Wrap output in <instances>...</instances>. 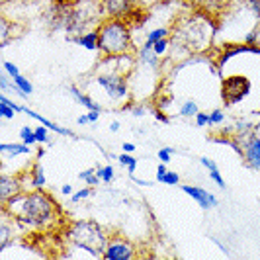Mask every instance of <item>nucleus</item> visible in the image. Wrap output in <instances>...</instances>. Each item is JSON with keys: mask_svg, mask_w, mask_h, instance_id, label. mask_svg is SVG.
Returning <instances> with one entry per match:
<instances>
[{"mask_svg": "<svg viewBox=\"0 0 260 260\" xmlns=\"http://www.w3.org/2000/svg\"><path fill=\"white\" fill-rule=\"evenodd\" d=\"M135 149H137V145L131 143V141H125V143L121 145V151H123V153H133Z\"/></svg>", "mask_w": 260, "mask_h": 260, "instance_id": "45", "label": "nucleus"}, {"mask_svg": "<svg viewBox=\"0 0 260 260\" xmlns=\"http://www.w3.org/2000/svg\"><path fill=\"white\" fill-rule=\"evenodd\" d=\"M12 80H14V84H16L22 92H26L27 96H31V94H34V84H31V80H29L27 77H24L22 73H20L18 77H14Z\"/></svg>", "mask_w": 260, "mask_h": 260, "instance_id": "26", "label": "nucleus"}, {"mask_svg": "<svg viewBox=\"0 0 260 260\" xmlns=\"http://www.w3.org/2000/svg\"><path fill=\"white\" fill-rule=\"evenodd\" d=\"M27 182L31 184V190H43L45 184H47V176H45V170L41 167V162H34L29 170H27Z\"/></svg>", "mask_w": 260, "mask_h": 260, "instance_id": "15", "label": "nucleus"}, {"mask_svg": "<svg viewBox=\"0 0 260 260\" xmlns=\"http://www.w3.org/2000/svg\"><path fill=\"white\" fill-rule=\"evenodd\" d=\"M14 24L8 22V18L6 16H2L0 18V41H2V47H6L8 45V41H10V29H12Z\"/></svg>", "mask_w": 260, "mask_h": 260, "instance_id": "25", "label": "nucleus"}, {"mask_svg": "<svg viewBox=\"0 0 260 260\" xmlns=\"http://www.w3.org/2000/svg\"><path fill=\"white\" fill-rule=\"evenodd\" d=\"M12 86H14V80L12 77H8V73H0V88L2 92H12Z\"/></svg>", "mask_w": 260, "mask_h": 260, "instance_id": "36", "label": "nucleus"}, {"mask_svg": "<svg viewBox=\"0 0 260 260\" xmlns=\"http://www.w3.org/2000/svg\"><path fill=\"white\" fill-rule=\"evenodd\" d=\"M172 100H174V96H156L155 98V108L158 110H169V106L172 104Z\"/></svg>", "mask_w": 260, "mask_h": 260, "instance_id": "37", "label": "nucleus"}, {"mask_svg": "<svg viewBox=\"0 0 260 260\" xmlns=\"http://www.w3.org/2000/svg\"><path fill=\"white\" fill-rule=\"evenodd\" d=\"M43 156H45V149H43V147H38V149H36V160H41Z\"/></svg>", "mask_w": 260, "mask_h": 260, "instance_id": "50", "label": "nucleus"}, {"mask_svg": "<svg viewBox=\"0 0 260 260\" xmlns=\"http://www.w3.org/2000/svg\"><path fill=\"white\" fill-rule=\"evenodd\" d=\"M129 112L133 117H143L147 114V108L143 104H137V102H131L129 106Z\"/></svg>", "mask_w": 260, "mask_h": 260, "instance_id": "39", "label": "nucleus"}, {"mask_svg": "<svg viewBox=\"0 0 260 260\" xmlns=\"http://www.w3.org/2000/svg\"><path fill=\"white\" fill-rule=\"evenodd\" d=\"M77 123L78 125H86V123H90V121H88V114H80V116L77 117Z\"/></svg>", "mask_w": 260, "mask_h": 260, "instance_id": "47", "label": "nucleus"}, {"mask_svg": "<svg viewBox=\"0 0 260 260\" xmlns=\"http://www.w3.org/2000/svg\"><path fill=\"white\" fill-rule=\"evenodd\" d=\"M180 188H182L184 194L188 196V198H192L204 211H209V209H213L219 206V200L215 198V194H211L209 190L202 188V186H196V184H182Z\"/></svg>", "mask_w": 260, "mask_h": 260, "instance_id": "9", "label": "nucleus"}, {"mask_svg": "<svg viewBox=\"0 0 260 260\" xmlns=\"http://www.w3.org/2000/svg\"><path fill=\"white\" fill-rule=\"evenodd\" d=\"M160 184H167V186H178V184H180V174H178V172H174V170H169V172L165 174V178H162V182Z\"/></svg>", "mask_w": 260, "mask_h": 260, "instance_id": "35", "label": "nucleus"}, {"mask_svg": "<svg viewBox=\"0 0 260 260\" xmlns=\"http://www.w3.org/2000/svg\"><path fill=\"white\" fill-rule=\"evenodd\" d=\"M172 155H174V149H172V147H162V149L156 151V158H158L160 162H167V165L172 160Z\"/></svg>", "mask_w": 260, "mask_h": 260, "instance_id": "34", "label": "nucleus"}, {"mask_svg": "<svg viewBox=\"0 0 260 260\" xmlns=\"http://www.w3.org/2000/svg\"><path fill=\"white\" fill-rule=\"evenodd\" d=\"M2 69H4V73H8V77H12V78L20 75V69H18V65L12 63V61H4Z\"/></svg>", "mask_w": 260, "mask_h": 260, "instance_id": "40", "label": "nucleus"}, {"mask_svg": "<svg viewBox=\"0 0 260 260\" xmlns=\"http://www.w3.org/2000/svg\"><path fill=\"white\" fill-rule=\"evenodd\" d=\"M176 38L178 41H182L188 49L204 51L213 38V27H209V24L204 18H194L176 29Z\"/></svg>", "mask_w": 260, "mask_h": 260, "instance_id": "4", "label": "nucleus"}, {"mask_svg": "<svg viewBox=\"0 0 260 260\" xmlns=\"http://www.w3.org/2000/svg\"><path fill=\"white\" fill-rule=\"evenodd\" d=\"M12 219L4 213V217H2V223H0V252H4L6 247L10 245V237H12Z\"/></svg>", "mask_w": 260, "mask_h": 260, "instance_id": "19", "label": "nucleus"}, {"mask_svg": "<svg viewBox=\"0 0 260 260\" xmlns=\"http://www.w3.org/2000/svg\"><path fill=\"white\" fill-rule=\"evenodd\" d=\"M117 162L127 170L129 176L135 174V170H137V158H135L133 153H121V155H117Z\"/></svg>", "mask_w": 260, "mask_h": 260, "instance_id": "21", "label": "nucleus"}, {"mask_svg": "<svg viewBox=\"0 0 260 260\" xmlns=\"http://www.w3.org/2000/svg\"><path fill=\"white\" fill-rule=\"evenodd\" d=\"M169 47H170V39L169 38H162V39H158V41H155V43H153V51H155L156 55H160V57L169 51Z\"/></svg>", "mask_w": 260, "mask_h": 260, "instance_id": "32", "label": "nucleus"}, {"mask_svg": "<svg viewBox=\"0 0 260 260\" xmlns=\"http://www.w3.org/2000/svg\"><path fill=\"white\" fill-rule=\"evenodd\" d=\"M24 192L22 186V178L20 176H12V174H0V204L8 202L12 196Z\"/></svg>", "mask_w": 260, "mask_h": 260, "instance_id": "11", "label": "nucleus"}, {"mask_svg": "<svg viewBox=\"0 0 260 260\" xmlns=\"http://www.w3.org/2000/svg\"><path fill=\"white\" fill-rule=\"evenodd\" d=\"M65 237L73 247L84 250L86 254H90L94 258H102L108 239H110L104 227L94 219H78V221L67 225Z\"/></svg>", "mask_w": 260, "mask_h": 260, "instance_id": "3", "label": "nucleus"}, {"mask_svg": "<svg viewBox=\"0 0 260 260\" xmlns=\"http://www.w3.org/2000/svg\"><path fill=\"white\" fill-rule=\"evenodd\" d=\"M0 153L4 156H22V155H31V147L26 143H0Z\"/></svg>", "mask_w": 260, "mask_h": 260, "instance_id": "18", "label": "nucleus"}, {"mask_svg": "<svg viewBox=\"0 0 260 260\" xmlns=\"http://www.w3.org/2000/svg\"><path fill=\"white\" fill-rule=\"evenodd\" d=\"M92 196V186H84V188H80L77 192H73L71 194V204H78V202H84L86 198H90Z\"/></svg>", "mask_w": 260, "mask_h": 260, "instance_id": "29", "label": "nucleus"}, {"mask_svg": "<svg viewBox=\"0 0 260 260\" xmlns=\"http://www.w3.org/2000/svg\"><path fill=\"white\" fill-rule=\"evenodd\" d=\"M2 213L22 231H45L63 215L59 202L43 190H24L2 204Z\"/></svg>", "mask_w": 260, "mask_h": 260, "instance_id": "1", "label": "nucleus"}, {"mask_svg": "<svg viewBox=\"0 0 260 260\" xmlns=\"http://www.w3.org/2000/svg\"><path fill=\"white\" fill-rule=\"evenodd\" d=\"M247 6L250 14L254 16V20L260 24V0H247Z\"/></svg>", "mask_w": 260, "mask_h": 260, "instance_id": "38", "label": "nucleus"}, {"mask_svg": "<svg viewBox=\"0 0 260 260\" xmlns=\"http://www.w3.org/2000/svg\"><path fill=\"white\" fill-rule=\"evenodd\" d=\"M36 129V137H38V145H47L51 143V129L47 127V125H43V123H39L38 127H34Z\"/></svg>", "mask_w": 260, "mask_h": 260, "instance_id": "28", "label": "nucleus"}, {"mask_svg": "<svg viewBox=\"0 0 260 260\" xmlns=\"http://www.w3.org/2000/svg\"><path fill=\"white\" fill-rule=\"evenodd\" d=\"M250 80L243 75H231L221 80V100L225 106H235L243 102L250 94Z\"/></svg>", "mask_w": 260, "mask_h": 260, "instance_id": "6", "label": "nucleus"}, {"mask_svg": "<svg viewBox=\"0 0 260 260\" xmlns=\"http://www.w3.org/2000/svg\"><path fill=\"white\" fill-rule=\"evenodd\" d=\"M86 114H88V121L94 125V123L100 119V114H102V112H98V110H90V112H86Z\"/></svg>", "mask_w": 260, "mask_h": 260, "instance_id": "44", "label": "nucleus"}, {"mask_svg": "<svg viewBox=\"0 0 260 260\" xmlns=\"http://www.w3.org/2000/svg\"><path fill=\"white\" fill-rule=\"evenodd\" d=\"M137 256V248L129 239H125L123 235H112L108 239V245L102 254V260H131Z\"/></svg>", "mask_w": 260, "mask_h": 260, "instance_id": "7", "label": "nucleus"}, {"mask_svg": "<svg viewBox=\"0 0 260 260\" xmlns=\"http://www.w3.org/2000/svg\"><path fill=\"white\" fill-rule=\"evenodd\" d=\"M245 43H247V45H256V47H260V24L256 27H252L247 36H245Z\"/></svg>", "mask_w": 260, "mask_h": 260, "instance_id": "30", "label": "nucleus"}, {"mask_svg": "<svg viewBox=\"0 0 260 260\" xmlns=\"http://www.w3.org/2000/svg\"><path fill=\"white\" fill-rule=\"evenodd\" d=\"M96 82L112 102H121L129 98V80H127V73L123 71L108 69L96 77Z\"/></svg>", "mask_w": 260, "mask_h": 260, "instance_id": "5", "label": "nucleus"}, {"mask_svg": "<svg viewBox=\"0 0 260 260\" xmlns=\"http://www.w3.org/2000/svg\"><path fill=\"white\" fill-rule=\"evenodd\" d=\"M67 41L71 43H77L80 47H84L86 51H98L100 53V36H98V29H88L84 34H78V36H65Z\"/></svg>", "mask_w": 260, "mask_h": 260, "instance_id": "12", "label": "nucleus"}, {"mask_svg": "<svg viewBox=\"0 0 260 260\" xmlns=\"http://www.w3.org/2000/svg\"><path fill=\"white\" fill-rule=\"evenodd\" d=\"M129 178L137 184V186H153V182H147V180H141V178H135V174H133V176H129Z\"/></svg>", "mask_w": 260, "mask_h": 260, "instance_id": "48", "label": "nucleus"}, {"mask_svg": "<svg viewBox=\"0 0 260 260\" xmlns=\"http://www.w3.org/2000/svg\"><path fill=\"white\" fill-rule=\"evenodd\" d=\"M69 92H71V96L75 98V102H77L78 106L86 108V112H90V110H98V112H102V106L98 104L96 100H92L88 94H84V92L80 90L78 86L71 84V86H69Z\"/></svg>", "mask_w": 260, "mask_h": 260, "instance_id": "16", "label": "nucleus"}, {"mask_svg": "<svg viewBox=\"0 0 260 260\" xmlns=\"http://www.w3.org/2000/svg\"><path fill=\"white\" fill-rule=\"evenodd\" d=\"M106 18L127 20L137 8V0H100Z\"/></svg>", "mask_w": 260, "mask_h": 260, "instance_id": "10", "label": "nucleus"}, {"mask_svg": "<svg viewBox=\"0 0 260 260\" xmlns=\"http://www.w3.org/2000/svg\"><path fill=\"white\" fill-rule=\"evenodd\" d=\"M119 129H121V123H119V121H116V119H114V121L110 123V131H112V133H116V131H119Z\"/></svg>", "mask_w": 260, "mask_h": 260, "instance_id": "49", "label": "nucleus"}, {"mask_svg": "<svg viewBox=\"0 0 260 260\" xmlns=\"http://www.w3.org/2000/svg\"><path fill=\"white\" fill-rule=\"evenodd\" d=\"M137 61H139V65L147 67L151 71H160V63H162L160 55H156L153 51V47L151 45H145V43L137 49Z\"/></svg>", "mask_w": 260, "mask_h": 260, "instance_id": "13", "label": "nucleus"}, {"mask_svg": "<svg viewBox=\"0 0 260 260\" xmlns=\"http://www.w3.org/2000/svg\"><path fill=\"white\" fill-rule=\"evenodd\" d=\"M73 192H75V190H73V186H71V184H63V186H61V194L63 196H71Z\"/></svg>", "mask_w": 260, "mask_h": 260, "instance_id": "46", "label": "nucleus"}, {"mask_svg": "<svg viewBox=\"0 0 260 260\" xmlns=\"http://www.w3.org/2000/svg\"><path fill=\"white\" fill-rule=\"evenodd\" d=\"M167 172H169V165L158 160V165H156V182H162V178H165Z\"/></svg>", "mask_w": 260, "mask_h": 260, "instance_id": "42", "label": "nucleus"}, {"mask_svg": "<svg viewBox=\"0 0 260 260\" xmlns=\"http://www.w3.org/2000/svg\"><path fill=\"white\" fill-rule=\"evenodd\" d=\"M235 135V133H233ZM243 147V162L250 170H260V135L254 131H248L243 135H235Z\"/></svg>", "mask_w": 260, "mask_h": 260, "instance_id": "8", "label": "nucleus"}, {"mask_svg": "<svg viewBox=\"0 0 260 260\" xmlns=\"http://www.w3.org/2000/svg\"><path fill=\"white\" fill-rule=\"evenodd\" d=\"M96 29L100 36V55L112 59V57H121L135 51V43H133L127 20L104 18Z\"/></svg>", "mask_w": 260, "mask_h": 260, "instance_id": "2", "label": "nucleus"}, {"mask_svg": "<svg viewBox=\"0 0 260 260\" xmlns=\"http://www.w3.org/2000/svg\"><path fill=\"white\" fill-rule=\"evenodd\" d=\"M96 174L100 176L102 184H112L114 178H116V169H114L112 165H104V167L96 165Z\"/></svg>", "mask_w": 260, "mask_h": 260, "instance_id": "23", "label": "nucleus"}, {"mask_svg": "<svg viewBox=\"0 0 260 260\" xmlns=\"http://www.w3.org/2000/svg\"><path fill=\"white\" fill-rule=\"evenodd\" d=\"M16 114H18V112L14 110L12 106L0 100V117H2V119H6V121H8V119H14V117H16Z\"/></svg>", "mask_w": 260, "mask_h": 260, "instance_id": "33", "label": "nucleus"}, {"mask_svg": "<svg viewBox=\"0 0 260 260\" xmlns=\"http://www.w3.org/2000/svg\"><path fill=\"white\" fill-rule=\"evenodd\" d=\"M200 162H202V167L209 172V178L213 180V184H217V186H219V190H227V182H225L223 174L219 172L217 162H215V160H211L209 156H202V158H200Z\"/></svg>", "mask_w": 260, "mask_h": 260, "instance_id": "17", "label": "nucleus"}, {"mask_svg": "<svg viewBox=\"0 0 260 260\" xmlns=\"http://www.w3.org/2000/svg\"><path fill=\"white\" fill-rule=\"evenodd\" d=\"M153 116H155V119L160 121V123H170V117H169V114H165V110L153 108Z\"/></svg>", "mask_w": 260, "mask_h": 260, "instance_id": "43", "label": "nucleus"}, {"mask_svg": "<svg viewBox=\"0 0 260 260\" xmlns=\"http://www.w3.org/2000/svg\"><path fill=\"white\" fill-rule=\"evenodd\" d=\"M78 178L86 184V186H92V188H96L98 184H102L100 176L96 174V167H88V169L80 170V172H78Z\"/></svg>", "mask_w": 260, "mask_h": 260, "instance_id": "20", "label": "nucleus"}, {"mask_svg": "<svg viewBox=\"0 0 260 260\" xmlns=\"http://www.w3.org/2000/svg\"><path fill=\"white\" fill-rule=\"evenodd\" d=\"M200 114V108L196 104L194 100H184L182 104H180V110H178V116L180 117H196Z\"/></svg>", "mask_w": 260, "mask_h": 260, "instance_id": "24", "label": "nucleus"}, {"mask_svg": "<svg viewBox=\"0 0 260 260\" xmlns=\"http://www.w3.org/2000/svg\"><path fill=\"white\" fill-rule=\"evenodd\" d=\"M170 36V27H153L149 34H147V38H145V45H151L153 47V43L158 41V39L162 38H169Z\"/></svg>", "mask_w": 260, "mask_h": 260, "instance_id": "22", "label": "nucleus"}, {"mask_svg": "<svg viewBox=\"0 0 260 260\" xmlns=\"http://www.w3.org/2000/svg\"><path fill=\"white\" fill-rule=\"evenodd\" d=\"M196 125H198V127H208V125H211V123H209V114L200 112V114L196 116Z\"/></svg>", "mask_w": 260, "mask_h": 260, "instance_id": "41", "label": "nucleus"}, {"mask_svg": "<svg viewBox=\"0 0 260 260\" xmlns=\"http://www.w3.org/2000/svg\"><path fill=\"white\" fill-rule=\"evenodd\" d=\"M20 141L22 143L29 145V147H34V145H38V137H36V129H31L29 125H24L22 129H20Z\"/></svg>", "mask_w": 260, "mask_h": 260, "instance_id": "27", "label": "nucleus"}, {"mask_svg": "<svg viewBox=\"0 0 260 260\" xmlns=\"http://www.w3.org/2000/svg\"><path fill=\"white\" fill-rule=\"evenodd\" d=\"M209 123L211 125H223L225 123V112L221 108H215V110L209 112Z\"/></svg>", "mask_w": 260, "mask_h": 260, "instance_id": "31", "label": "nucleus"}, {"mask_svg": "<svg viewBox=\"0 0 260 260\" xmlns=\"http://www.w3.org/2000/svg\"><path fill=\"white\" fill-rule=\"evenodd\" d=\"M26 116H29L31 119H38L39 123H43V125H47L49 129L53 131V133H57V135H67V137H75V133L69 129V127H63V125H59V123H55V121H51V119H47V117H43L41 114H38V112H34L31 108H27V106H24V110H22Z\"/></svg>", "mask_w": 260, "mask_h": 260, "instance_id": "14", "label": "nucleus"}]
</instances>
